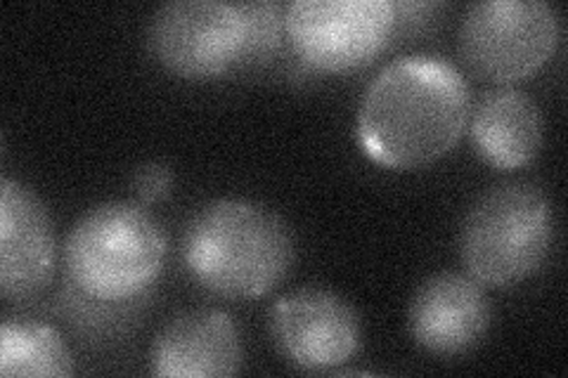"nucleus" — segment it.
Returning a JSON list of instances; mask_svg holds the SVG:
<instances>
[{
    "label": "nucleus",
    "instance_id": "nucleus-1",
    "mask_svg": "<svg viewBox=\"0 0 568 378\" xmlns=\"http://www.w3.org/2000/svg\"><path fill=\"white\" fill-rule=\"evenodd\" d=\"M469 112V85L455 64L434 55L400 58L367 85L355 137L375 164L413 171L455 150Z\"/></svg>",
    "mask_w": 568,
    "mask_h": 378
},
{
    "label": "nucleus",
    "instance_id": "nucleus-2",
    "mask_svg": "<svg viewBox=\"0 0 568 378\" xmlns=\"http://www.w3.org/2000/svg\"><path fill=\"white\" fill-rule=\"evenodd\" d=\"M183 263L206 292L254 300L271 294L294 265L292 227L273 208L248 200H216L183 232Z\"/></svg>",
    "mask_w": 568,
    "mask_h": 378
},
{
    "label": "nucleus",
    "instance_id": "nucleus-3",
    "mask_svg": "<svg viewBox=\"0 0 568 378\" xmlns=\"http://www.w3.org/2000/svg\"><path fill=\"white\" fill-rule=\"evenodd\" d=\"M166 232L138 202H106L85 211L64 242L71 289L98 305L140 298L166 265Z\"/></svg>",
    "mask_w": 568,
    "mask_h": 378
},
{
    "label": "nucleus",
    "instance_id": "nucleus-4",
    "mask_svg": "<svg viewBox=\"0 0 568 378\" xmlns=\"http://www.w3.org/2000/svg\"><path fill=\"white\" fill-rule=\"evenodd\" d=\"M555 242V206L530 183L488 190L469 208L459 232V254L478 284L507 289L545 265Z\"/></svg>",
    "mask_w": 568,
    "mask_h": 378
},
{
    "label": "nucleus",
    "instance_id": "nucleus-5",
    "mask_svg": "<svg viewBox=\"0 0 568 378\" xmlns=\"http://www.w3.org/2000/svg\"><path fill=\"white\" fill-rule=\"evenodd\" d=\"M559 35V14L542 0H484L462 20L459 55L478 79L511 85L552 60Z\"/></svg>",
    "mask_w": 568,
    "mask_h": 378
},
{
    "label": "nucleus",
    "instance_id": "nucleus-6",
    "mask_svg": "<svg viewBox=\"0 0 568 378\" xmlns=\"http://www.w3.org/2000/svg\"><path fill=\"white\" fill-rule=\"evenodd\" d=\"M148 43L169 74L185 81H216L246 67L248 27L242 3L175 0L159 8Z\"/></svg>",
    "mask_w": 568,
    "mask_h": 378
},
{
    "label": "nucleus",
    "instance_id": "nucleus-7",
    "mask_svg": "<svg viewBox=\"0 0 568 378\" xmlns=\"http://www.w3.org/2000/svg\"><path fill=\"white\" fill-rule=\"evenodd\" d=\"M398 27L388 0H296L287 6V39L315 71L342 74L375 62Z\"/></svg>",
    "mask_w": 568,
    "mask_h": 378
},
{
    "label": "nucleus",
    "instance_id": "nucleus-8",
    "mask_svg": "<svg viewBox=\"0 0 568 378\" xmlns=\"http://www.w3.org/2000/svg\"><path fill=\"white\" fill-rule=\"evenodd\" d=\"M271 334L284 359L304 371L339 369L363 348V321L339 294L306 286L271 310Z\"/></svg>",
    "mask_w": 568,
    "mask_h": 378
},
{
    "label": "nucleus",
    "instance_id": "nucleus-9",
    "mask_svg": "<svg viewBox=\"0 0 568 378\" xmlns=\"http://www.w3.org/2000/svg\"><path fill=\"white\" fill-rule=\"evenodd\" d=\"M58 265L50 213L31 187L3 177L0 183V294L24 300L41 294Z\"/></svg>",
    "mask_w": 568,
    "mask_h": 378
},
{
    "label": "nucleus",
    "instance_id": "nucleus-10",
    "mask_svg": "<svg viewBox=\"0 0 568 378\" xmlns=\"http://www.w3.org/2000/svg\"><path fill=\"white\" fill-rule=\"evenodd\" d=\"M490 321L493 308L484 284L462 273H438L422 282L407 308L413 340L438 357L474 350L486 338Z\"/></svg>",
    "mask_w": 568,
    "mask_h": 378
},
{
    "label": "nucleus",
    "instance_id": "nucleus-11",
    "mask_svg": "<svg viewBox=\"0 0 568 378\" xmlns=\"http://www.w3.org/2000/svg\"><path fill=\"white\" fill-rule=\"evenodd\" d=\"M235 319L223 310H192L173 317L150 348L156 378H230L242 369Z\"/></svg>",
    "mask_w": 568,
    "mask_h": 378
},
{
    "label": "nucleus",
    "instance_id": "nucleus-12",
    "mask_svg": "<svg viewBox=\"0 0 568 378\" xmlns=\"http://www.w3.org/2000/svg\"><path fill=\"white\" fill-rule=\"evenodd\" d=\"M467 129L474 152L495 171L524 168L542 147L540 106L511 85L488 90L478 98Z\"/></svg>",
    "mask_w": 568,
    "mask_h": 378
},
{
    "label": "nucleus",
    "instance_id": "nucleus-13",
    "mask_svg": "<svg viewBox=\"0 0 568 378\" xmlns=\"http://www.w3.org/2000/svg\"><path fill=\"white\" fill-rule=\"evenodd\" d=\"M0 374L6 378H69L74 359L62 334L33 319H6L0 327Z\"/></svg>",
    "mask_w": 568,
    "mask_h": 378
},
{
    "label": "nucleus",
    "instance_id": "nucleus-14",
    "mask_svg": "<svg viewBox=\"0 0 568 378\" xmlns=\"http://www.w3.org/2000/svg\"><path fill=\"white\" fill-rule=\"evenodd\" d=\"M242 6L248 27L246 67L263 64L280 50L284 33H287V8H282L275 0H258V3Z\"/></svg>",
    "mask_w": 568,
    "mask_h": 378
},
{
    "label": "nucleus",
    "instance_id": "nucleus-15",
    "mask_svg": "<svg viewBox=\"0 0 568 378\" xmlns=\"http://www.w3.org/2000/svg\"><path fill=\"white\" fill-rule=\"evenodd\" d=\"M131 190L135 194V202L145 208L166 200L173 190L171 166L162 164V161H148V164L135 168L131 177Z\"/></svg>",
    "mask_w": 568,
    "mask_h": 378
}]
</instances>
